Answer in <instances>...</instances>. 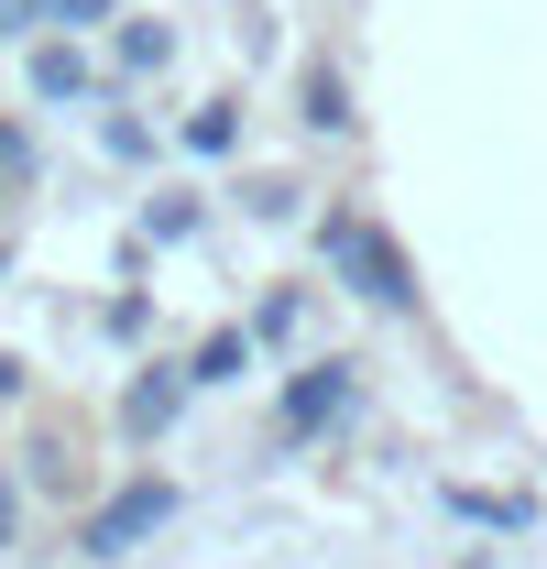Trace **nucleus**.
<instances>
[{"label": "nucleus", "instance_id": "423d86ee", "mask_svg": "<svg viewBox=\"0 0 547 569\" xmlns=\"http://www.w3.org/2000/svg\"><path fill=\"white\" fill-rule=\"evenodd\" d=\"M165 406H176V383L153 372V383H132V406H121V417H132V427H165Z\"/></svg>", "mask_w": 547, "mask_h": 569}, {"label": "nucleus", "instance_id": "20e7f679", "mask_svg": "<svg viewBox=\"0 0 547 569\" xmlns=\"http://www.w3.org/2000/svg\"><path fill=\"white\" fill-rule=\"evenodd\" d=\"M33 88H44V99H77V88H88V56H67V44L33 56Z\"/></svg>", "mask_w": 547, "mask_h": 569}, {"label": "nucleus", "instance_id": "f03ea898", "mask_svg": "<svg viewBox=\"0 0 547 569\" xmlns=\"http://www.w3.org/2000/svg\"><path fill=\"white\" fill-rule=\"evenodd\" d=\"M165 515H176V482H132V493H110L99 515H88V537H77V548H88V559H121V548L153 537Z\"/></svg>", "mask_w": 547, "mask_h": 569}, {"label": "nucleus", "instance_id": "f257e3e1", "mask_svg": "<svg viewBox=\"0 0 547 569\" xmlns=\"http://www.w3.org/2000/svg\"><path fill=\"white\" fill-rule=\"evenodd\" d=\"M329 263H340V274L361 284V296H372V307H406V296H416V274H406V252H395V241H384V230H372V219H329Z\"/></svg>", "mask_w": 547, "mask_h": 569}, {"label": "nucleus", "instance_id": "39448f33", "mask_svg": "<svg viewBox=\"0 0 547 569\" xmlns=\"http://www.w3.org/2000/svg\"><path fill=\"white\" fill-rule=\"evenodd\" d=\"M241 361H252V340H241V329H219V340H208V351H198V383H230Z\"/></svg>", "mask_w": 547, "mask_h": 569}, {"label": "nucleus", "instance_id": "7ed1b4c3", "mask_svg": "<svg viewBox=\"0 0 547 569\" xmlns=\"http://www.w3.org/2000/svg\"><path fill=\"white\" fill-rule=\"evenodd\" d=\"M340 406H350V361H318V372H307V383L285 395V438H307V427H329Z\"/></svg>", "mask_w": 547, "mask_h": 569}]
</instances>
